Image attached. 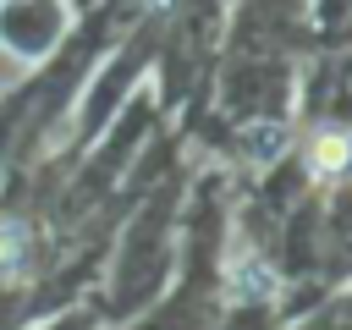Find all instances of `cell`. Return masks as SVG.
Wrapping results in <instances>:
<instances>
[{"label":"cell","instance_id":"1","mask_svg":"<svg viewBox=\"0 0 352 330\" xmlns=\"http://www.w3.org/2000/svg\"><path fill=\"white\" fill-rule=\"evenodd\" d=\"M308 160H314V170H319V176H330V170H341V165L352 160V138H341V132H324V138L314 143V154H308Z\"/></svg>","mask_w":352,"mask_h":330},{"label":"cell","instance_id":"2","mask_svg":"<svg viewBox=\"0 0 352 330\" xmlns=\"http://www.w3.org/2000/svg\"><path fill=\"white\" fill-rule=\"evenodd\" d=\"M22 264H28V236H22V226H11V220H0V275H22Z\"/></svg>","mask_w":352,"mask_h":330},{"label":"cell","instance_id":"3","mask_svg":"<svg viewBox=\"0 0 352 330\" xmlns=\"http://www.w3.org/2000/svg\"><path fill=\"white\" fill-rule=\"evenodd\" d=\"M248 154H253V160H275V154H280V132H275V126H270V132H253V138H248Z\"/></svg>","mask_w":352,"mask_h":330},{"label":"cell","instance_id":"4","mask_svg":"<svg viewBox=\"0 0 352 330\" xmlns=\"http://www.w3.org/2000/svg\"><path fill=\"white\" fill-rule=\"evenodd\" d=\"M242 275H248V280H242V286H236V292H248V297H258V292H270V270H258V264H253V258H248V264H242Z\"/></svg>","mask_w":352,"mask_h":330}]
</instances>
